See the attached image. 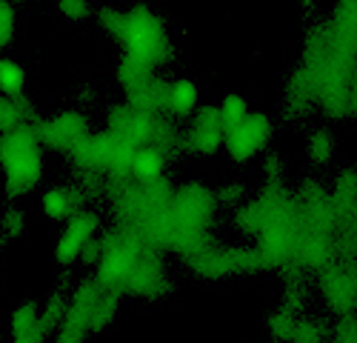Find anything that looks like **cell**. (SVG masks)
<instances>
[{
	"mask_svg": "<svg viewBox=\"0 0 357 343\" xmlns=\"http://www.w3.org/2000/svg\"><path fill=\"white\" fill-rule=\"evenodd\" d=\"M283 277V286H280V298H283V306L291 309V312H303L309 298H312V286H309V272L303 269H283L280 272Z\"/></svg>",
	"mask_w": 357,
	"mask_h": 343,
	"instance_id": "d6986e66",
	"label": "cell"
},
{
	"mask_svg": "<svg viewBox=\"0 0 357 343\" xmlns=\"http://www.w3.org/2000/svg\"><path fill=\"white\" fill-rule=\"evenodd\" d=\"M306 158L314 163V166H326V163H332L335 158V137L332 132H326V129H314L306 140Z\"/></svg>",
	"mask_w": 357,
	"mask_h": 343,
	"instance_id": "83f0119b",
	"label": "cell"
},
{
	"mask_svg": "<svg viewBox=\"0 0 357 343\" xmlns=\"http://www.w3.org/2000/svg\"><path fill=\"white\" fill-rule=\"evenodd\" d=\"M35 123L38 118L0 135V175H3V192L12 200L35 192L46 172V149L38 140Z\"/></svg>",
	"mask_w": 357,
	"mask_h": 343,
	"instance_id": "277c9868",
	"label": "cell"
},
{
	"mask_svg": "<svg viewBox=\"0 0 357 343\" xmlns=\"http://www.w3.org/2000/svg\"><path fill=\"white\" fill-rule=\"evenodd\" d=\"M329 332L332 326L323 318H317V314H297L294 329L286 343H329Z\"/></svg>",
	"mask_w": 357,
	"mask_h": 343,
	"instance_id": "cb8c5ba5",
	"label": "cell"
},
{
	"mask_svg": "<svg viewBox=\"0 0 357 343\" xmlns=\"http://www.w3.org/2000/svg\"><path fill=\"white\" fill-rule=\"evenodd\" d=\"M57 15L69 23H83L92 17V6L89 0H57Z\"/></svg>",
	"mask_w": 357,
	"mask_h": 343,
	"instance_id": "836d02e7",
	"label": "cell"
},
{
	"mask_svg": "<svg viewBox=\"0 0 357 343\" xmlns=\"http://www.w3.org/2000/svg\"><path fill=\"white\" fill-rule=\"evenodd\" d=\"M166 166H169V158L160 149L140 146L135 152V160H132V178L135 181H158V178H166Z\"/></svg>",
	"mask_w": 357,
	"mask_h": 343,
	"instance_id": "7402d4cb",
	"label": "cell"
},
{
	"mask_svg": "<svg viewBox=\"0 0 357 343\" xmlns=\"http://www.w3.org/2000/svg\"><path fill=\"white\" fill-rule=\"evenodd\" d=\"M114 40L123 46V54L137 57L152 69L166 66L174 57V38L166 20L146 3H132L129 9H123L121 32Z\"/></svg>",
	"mask_w": 357,
	"mask_h": 343,
	"instance_id": "8992f818",
	"label": "cell"
},
{
	"mask_svg": "<svg viewBox=\"0 0 357 343\" xmlns=\"http://www.w3.org/2000/svg\"><path fill=\"white\" fill-rule=\"evenodd\" d=\"M332 195V206H335V218L340 226V235H354V204H357V186H354V172L346 169L337 175L335 189H329Z\"/></svg>",
	"mask_w": 357,
	"mask_h": 343,
	"instance_id": "2e32d148",
	"label": "cell"
},
{
	"mask_svg": "<svg viewBox=\"0 0 357 343\" xmlns=\"http://www.w3.org/2000/svg\"><path fill=\"white\" fill-rule=\"evenodd\" d=\"M26 226H29V218L20 206H6L3 215H0V235H3L6 241H23L26 235Z\"/></svg>",
	"mask_w": 357,
	"mask_h": 343,
	"instance_id": "f546056e",
	"label": "cell"
},
{
	"mask_svg": "<svg viewBox=\"0 0 357 343\" xmlns=\"http://www.w3.org/2000/svg\"><path fill=\"white\" fill-rule=\"evenodd\" d=\"M312 109H314L312 86L301 69H294L286 80V89H283V114L289 121H303Z\"/></svg>",
	"mask_w": 357,
	"mask_h": 343,
	"instance_id": "e0dca14e",
	"label": "cell"
},
{
	"mask_svg": "<svg viewBox=\"0 0 357 343\" xmlns=\"http://www.w3.org/2000/svg\"><path fill=\"white\" fill-rule=\"evenodd\" d=\"M357 0H337L329 17L317 20L306 38L297 69L312 86L314 106L332 121H349L354 114V23Z\"/></svg>",
	"mask_w": 357,
	"mask_h": 343,
	"instance_id": "6da1fadb",
	"label": "cell"
},
{
	"mask_svg": "<svg viewBox=\"0 0 357 343\" xmlns=\"http://www.w3.org/2000/svg\"><path fill=\"white\" fill-rule=\"evenodd\" d=\"M166 86L169 80L160 77V72H155L149 80H143L140 86H135V89L126 92V100L137 109H146L152 114H163V103H166Z\"/></svg>",
	"mask_w": 357,
	"mask_h": 343,
	"instance_id": "ac0fdd59",
	"label": "cell"
},
{
	"mask_svg": "<svg viewBox=\"0 0 357 343\" xmlns=\"http://www.w3.org/2000/svg\"><path fill=\"white\" fill-rule=\"evenodd\" d=\"M121 300H123L121 295H117L114 289H109L106 283H100L92 275V277H83L75 286L66 309L86 326L89 335H98V332H106L114 323L117 309H121Z\"/></svg>",
	"mask_w": 357,
	"mask_h": 343,
	"instance_id": "ba28073f",
	"label": "cell"
},
{
	"mask_svg": "<svg viewBox=\"0 0 357 343\" xmlns=\"http://www.w3.org/2000/svg\"><path fill=\"white\" fill-rule=\"evenodd\" d=\"M26 69L15 57H0V95H26Z\"/></svg>",
	"mask_w": 357,
	"mask_h": 343,
	"instance_id": "484cf974",
	"label": "cell"
},
{
	"mask_svg": "<svg viewBox=\"0 0 357 343\" xmlns=\"http://www.w3.org/2000/svg\"><path fill=\"white\" fill-rule=\"evenodd\" d=\"M38 312H40V303L26 298L15 306L12 312V340H29V343H40L38 340Z\"/></svg>",
	"mask_w": 357,
	"mask_h": 343,
	"instance_id": "603a6c76",
	"label": "cell"
},
{
	"mask_svg": "<svg viewBox=\"0 0 357 343\" xmlns=\"http://www.w3.org/2000/svg\"><path fill=\"white\" fill-rule=\"evenodd\" d=\"M86 337H89L86 326L66 309L63 318H61V323H57V329H54V343H83Z\"/></svg>",
	"mask_w": 357,
	"mask_h": 343,
	"instance_id": "4dcf8cb0",
	"label": "cell"
},
{
	"mask_svg": "<svg viewBox=\"0 0 357 343\" xmlns=\"http://www.w3.org/2000/svg\"><path fill=\"white\" fill-rule=\"evenodd\" d=\"M95 277L121 298L129 295L140 300H160L172 292V275L163 261V249L117 226L100 232Z\"/></svg>",
	"mask_w": 357,
	"mask_h": 343,
	"instance_id": "7a4b0ae2",
	"label": "cell"
},
{
	"mask_svg": "<svg viewBox=\"0 0 357 343\" xmlns=\"http://www.w3.org/2000/svg\"><path fill=\"white\" fill-rule=\"evenodd\" d=\"M86 204H89L86 195H83L80 186L72 181V183H61V186L46 189L43 197H40V212H43V218H49V220L63 223V220H69L77 209H83Z\"/></svg>",
	"mask_w": 357,
	"mask_h": 343,
	"instance_id": "5bb4252c",
	"label": "cell"
},
{
	"mask_svg": "<svg viewBox=\"0 0 357 343\" xmlns=\"http://www.w3.org/2000/svg\"><path fill=\"white\" fill-rule=\"evenodd\" d=\"M283 175H286L283 158H280L278 152H269V155H266V160H263V178L269 181V183H280Z\"/></svg>",
	"mask_w": 357,
	"mask_h": 343,
	"instance_id": "8d00e7d4",
	"label": "cell"
},
{
	"mask_svg": "<svg viewBox=\"0 0 357 343\" xmlns=\"http://www.w3.org/2000/svg\"><path fill=\"white\" fill-rule=\"evenodd\" d=\"M329 343H357V326L351 314H343L337 318V323L329 332Z\"/></svg>",
	"mask_w": 357,
	"mask_h": 343,
	"instance_id": "d590c367",
	"label": "cell"
},
{
	"mask_svg": "<svg viewBox=\"0 0 357 343\" xmlns=\"http://www.w3.org/2000/svg\"><path fill=\"white\" fill-rule=\"evenodd\" d=\"M215 200H218V209H234V206H241L243 200H246V186L229 181V183H223L215 192Z\"/></svg>",
	"mask_w": 357,
	"mask_h": 343,
	"instance_id": "d6a6232c",
	"label": "cell"
},
{
	"mask_svg": "<svg viewBox=\"0 0 357 343\" xmlns=\"http://www.w3.org/2000/svg\"><path fill=\"white\" fill-rule=\"evenodd\" d=\"M35 118H38L35 106L26 100V95H0V135H6Z\"/></svg>",
	"mask_w": 357,
	"mask_h": 343,
	"instance_id": "ffe728a7",
	"label": "cell"
},
{
	"mask_svg": "<svg viewBox=\"0 0 357 343\" xmlns=\"http://www.w3.org/2000/svg\"><path fill=\"white\" fill-rule=\"evenodd\" d=\"M275 135V123L266 112H249L231 132L223 135V149L234 163H249L257 158Z\"/></svg>",
	"mask_w": 357,
	"mask_h": 343,
	"instance_id": "9c48e42d",
	"label": "cell"
},
{
	"mask_svg": "<svg viewBox=\"0 0 357 343\" xmlns=\"http://www.w3.org/2000/svg\"><path fill=\"white\" fill-rule=\"evenodd\" d=\"M100 223L103 220L92 206H83L69 220H63L61 235H57V241H54V261L61 266L80 264V252H83V246L89 241L100 232Z\"/></svg>",
	"mask_w": 357,
	"mask_h": 343,
	"instance_id": "7c38bea8",
	"label": "cell"
},
{
	"mask_svg": "<svg viewBox=\"0 0 357 343\" xmlns=\"http://www.w3.org/2000/svg\"><path fill=\"white\" fill-rule=\"evenodd\" d=\"M183 135V152L200 155V158H212L223 149V126L218 121V109L215 106H197L189 114V126L181 129Z\"/></svg>",
	"mask_w": 357,
	"mask_h": 343,
	"instance_id": "4fadbf2b",
	"label": "cell"
},
{
	"mask_svg": "<svg viewBox=\"0 0 357 343\" xmlns=\"http://www.w3.org/2000/svg\"><path fill=\"white\" fill-rule=\"evenodd\" d=\"M155 72H158V69H152L149 63L137 61V57H132V54H123L121 63H117V69H114L117 83L123 86V92H129V89H135V86H140L143 80H149Z\"/></svg>",
	"mask_w": 357,
	"mask_h": 343,
	"instance_id": "d4e9b609",
	"label": "cell"
},
{
	"mask_svg": "<svg viewBox=\"0 0 357 343\" xmlns=\"http://www.w3.org/2000/svg\"><path fill=\"white\" fill-rule=\"evenodd\" d=\"M66 303H69V292H66V289H54V292L46 298V303L40 306V312H38V332H35L40 343L54 335L57 323H61L63 312H66Z\"/></svg>",
	"mask_w": 357,
	"mask_h": 343,
	"instance_id": "44dd1931",
	"label": "cell"
},
{
	"mask_svg": "<svg viewBox=\"0 0 357 343\" xmlns=\"http://www.w3.org/2000/svg\"><path fill=\"white\" fill-rule=\"evenodd\" d=\"M106 132L121 137L129 146H155L166 158L183 152V135L177 129V121L166 118V114H152L146 109H137L129 100L109 109Z\"/></svg>",
	"mask_w": 357,
	"mask_h": 343,
	"instance_id": "5b68a950",
	"label": "cell"
},
{
	"mask_svg": "<svg viewBox=\"0 0 357 343\" xmlns=\"http://www.w3.org/2000/svg\"><path fill=\"white\" fill-rule=\"evenodd\" d=\"M98 26H100V32L109 35L112 40L117 38V32H121V17H123V9H117V6H100L98 9Z\"/></svg>",
	"mask_w": 357,
	"mask_h": 343,
	"instance_id": "e575fe53",
	"label": "cell"
},
{
	"mask_svg": "<svg viewBox=\"0 0 357 343\" xmlns=\"http://www.w3.org/2000/svg\"><path fill=\"white\" fill-rule=\"evenodd\" d=\"M12 3H20V6H29V3H35V0H12Z\"/></svg>",
	"mask_w": 357,
	"mask_h": 343,
	"instance_id": "74e56055",
	"label": "cell"
},
{
	"mask_svg": "<svg viewBox=\"0 0 357 343\" xmlns=\"http://www.w3.org/2000/svg\"><path fill=\"white\" fill-rule=\"evenodd\" d=\"M317 292L335 318L354 312V264L351 261H332L314 272Z\"/></svg>",
	"mask_w": 357,
	"mask_h": 343,
	"instance_id": "8fae6325",
	"label": "cell"
},
{
	"mask_svg": "<svg viewBox=\"0 0 357 343\" xmlns=\"http://www.w3.org/2000/svg\"><path fill=\"white\" fill-rule=\"evenodd\" d=\"M218 109V121H220V126H223V135L226 132H231L237 123H241L246 114L252 112L249 109V103H246V98H241V95H234V92H229V95H223V100L215 106Z\"/></svg>",
	"mask_w": 357,
	"mask_h": 343,
	"instance_id": "4316f807",
	"label": "cell"
},
{
	"mask_svg": "<svg viewBox=\"0 0 357 343\" xmlns=\"http://www.w3.org/2000/svg\"><path fill=\"white\" fill-rule=\"evenodd\" d=\"M215 220H218V200H215V192L206 183H183L172 189L160 249L183 257L186 252L215 238L212 235Z\"/></svg>",
	"mask_w": 357,
	"mask_h": 343,
	"instance_id": "3957f363",
	"label": "cell"
},
{
	"mask_svg": "<svg viewBox=\"0 0 357 343\" xmlns=\"http://www.w3.org/2000/svg\"><path fill=\"white\" fill-rule=\"evenodd\" d=\"M17 32V6L12 0H0V52H3Z\"/></svg>",
	"mask_w": 357,
	"mask_h": 343,
	"instance_id": "1f68e13d",
	"label": "cell"
},
{
	"mask_svg": "<svg viewBox=\"0 0 357 343\" xmlns=\"http://www.w3.org/2000/svg\"><path fill=\"white\" fill-rule=\"evenodd\" d=\"M40 146L57 155H69L77 143L92 132V123L80 109H63L52 118H38L35 123Z\"/></svg>",
	"mask_w": 357,
	"mask_h": 343,
	"instance_id": "30bf717a",
	"label": "cell"
},
{
	"mask_svg": "<svg viewBox=\"0 0 357 343\" xmlns=\"http://www.w3.org/2000/svg\"><path fill=\"white\" fill-rule=\"evenodd\" d=\"M297 314L301 312H291V309H286L283 303L278 306V309H272L269 314H266V329H269V335L275 337V340H289V335H291V329H294V321H297Z\"/></svg>",
	"mask_w": 357,
	"mask_h": 343,
	"instance_id": "f1b7e54d",
	"label": "cell"
},
{
	"mask_svg": "<svg viewBox=\"0 0 357 343\" xmlns=\"http://www.w3.org/2000/svg\"><path fill=\"white\" fill-rule=\"evenodd\" d=\"M200 106V89L197 83L189 77H174L166 86V103H163V114L172 121H186L189 114Z\"/></svg>",
	"mask_w": 357,
	"mask_h": 343,
	"instance_id": "9a60e30c",
	"label": "cell"
},
{
	"mask_svg": "<svg viewBox=\"0 0 357 343\" xmlns=\"http://www.w3.org/2000/svg\"><path fill=\"white\" fill-rule=\"evenodd\" d=\"M0 264H3V246H0Z\"/></svg>",
	"mask_w": 357,
	"mask_h": 343,
	"instance_id": "f35d334b",
	"label": "cell"
},
{
	"mask_svg": "<svg viewBox=\"0 0 357 343\" xmlns=\"http://www.w3.org/2000/svg\"><path fill=\"white\" fill-rule=\"evenodd\" d=\"M181 261L189 266L192 275L206 277V280H223V277L249 275V272L263 269L255 246H231V243H220L215 238L200 243L192 252H186Z\"/></svg>",
	"mask_w": 357,
	"mask_h": 343,
	"instance_id": "52a82bcc",
	"label": "cell"
}]
</instances>
